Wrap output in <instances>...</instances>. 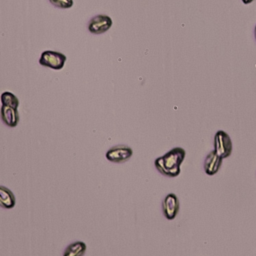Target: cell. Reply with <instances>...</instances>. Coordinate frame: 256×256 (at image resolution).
Returning <instances> with one entry per match:
<instances>
[{
	"label": "cell",
	"mask_w": 256,
	"mask_h": 256,
	"mask_svg": "<svg viewBox=\"0 0 256 256\" xmlns=\"http://www.w3.org/2000/svg\"><path fill=\"white\" fill-rule=\"evenodd\" d=\"M49 2L60 9H69L73 6V0H49Z\"/></svg>",
	"instance_id": "cell-12"
},
{
	"label": "cell",
	"mask_w": 256,
	"mask_h": 256,
	"mask_svg": "<svg viewBox=\"0 0 256 256\" xmlns=\"http://www.w3.org/2000/svg\"><path fill=\"white\" fill-rule=\"evenodd\" d=\"M112 26V19L105 14L94 16L88 23V30L92 34H103L108 31Z\"/></svg>",
	"instance_id": "cell-4"
},
{
	"label": "cell",
	"mask_w": 256,
	"mask_h": 256,
	"mask_svg": "<svg viewBox=\"0 0 256 256\" xmlns=\"http://www.w3.org/2000/svg\"><path fill=\"white\" fill-rule=\"evenodd\" d=\"M86 251V244L82 241H75L67 246L63 256H83Z\"/></svg>",
	"instance_id": "cell-10"
},
{
	"label": "cell",
	"mask_w": 256,
	"mask_h": 256,
	"mask_svg": "<svg viewBox=\"0 0 256 256\" xmlns=\"http://www.w3.org/2000/svg\"><path fill=\"white\" fill-rule=\"evenodd\" d=\"M254 0H242V2L244 3V4H249V3H251V2H253Z\"/></svg>",
	"instance_id": "cell-13"
},
{
	"label": "cell",
	"mask_w": 256,
	"mask_h": 256,
	"mask_svg": "<svg viewBox=\"0 0 256 256\" xmlns=\"http://www.w3.org/2000/svg\"><path fill=\"white\" fill-rule=\"evenodd\" d=\"M254 36H255V39H256V25H255V29H254Z\"/></svg>",
	"instance_id": "cell-14"
},
{
	"label": "cell",
	"mask_w": 256,
	"mask_h": 256,
	"mask_svg": "<svg viewBox=\"0 0 256 256\" xmlns=\"http://www.w3.org/2000/svg\"><path fill=\"white\" fill-rule=\"evenodd\" d=\"M222 158L212 150L205 158L204 161V171L207 175H214L218 172L222 164Z\"/></svg>",
	"instance_id": "cell-7"
},
{
	"label": "cell",
	"mask_w": 256,
	"mask_h": 256,
	"mask_svg": "<svg viewBox=\"0 0 256 256\" xmlns=\"http://www.w3.org/2000/svg\"><path fill=\"white\" fill-rule=\"evenodd\" d=\"M133 155V150L126 145H118L110 148L105 156L106 158L114 163H122L127 161Z\"/></svg>",
	"instance_id": "cell-5"
},
{
	"label": "cell",
	"mask_w": 256,
	"mask_h": 256,
	"mask_svg": "<svg viewBox=\"0 0 256 256\" xmlns=\"http://www.w3.org/2000/svg\"><path fill=\"white\" fill-rule=\"evenodd\" d=\"M16 200L13 192L5 187L0 186V206L5 209H11L15 206Z\"/></svg>",
	"instance_id": "cell-9"
},
{
	"label": "cell",
	"mask_w": 256,
	"mask_h": 256,
	"mask_svg": "<svg viewBox=\"0 0 256 256\" xmlns=\"http://www.w3.org/2000/svg\"><path fill=\"white\" fill-rule=\"evenodd\" d=\"M214 151L222 159L229 157L232 153V141L230 136L223 130H218L214 136Z\"/></svg>",
	"instance_id": "cell-3"
},
{
	"label": "cell",
	"mask_w": 256,
	"mask_h": 256,
	"mask_svg": "<svg viewBox=\"0 0 256 256\" xmlns=\"http://www.w3.org/2000/svg\"><path fill=\"white\" fill-rule=\"evenodd\" d=\"M186 152L181 147L172 148L155 161L156 169L167 177H176L180 174V166L185 158Z\"/></svg>",
	"instance_id": "cell-1"
},
{
	"label": "cell",
	"mask_w": 256,
	"mask_h": 256,
	"mask_svg": "<svg viewBox=\"0 0 256 256\" xmlns=\"http://www.w3.org/2000/svg\"><path fill=\"white\" fill-rule=\"evenodd\" d=\"M162 209L164 216L168 220H173L179 211V200L174 193H169L165 196L162 202Z\"/></svg>",
	"instance_id": "cell-6"
},
{
	"label": "cell",
	"mask_w": 256,
	"mask_h": 256,
	"mask_svg": "<svg viewBox=\"0 0 256 256\" xmlns=\"http://www.w3.org/2000/svg\"><path fill=\"white\" fill-rule=\"evenodd\" d=\"M1 119L9 127H15L19 123L18 108H14L7 105L1 106Z\"/></svg>",
	"instance_id": "cell-8"
},
{
	"label": "cell",
	"mask_w": 256,
	"mask_h": 256,
	"mask_svg": "<svg viewBox=\"0 0 256 256\" xmlns=\"http://www.w3.org/2000/svg\"><path fill=\"white\" fill-rule=\"evenodd\" d=\"M67 57L58 51L46 50L41 53L39 58V64L54 70H60L64 67Z\"/></svg>",
	"instance_id": "cell-2"
},
{
	"label": "cell",
	"mask_w": 256,
	"mask_h": 256,
	"mask_svg": "<svg viewBox=\"0 0 256 256\" xmlns=\"http://www.w3.org/2000/svg\"><path fill=\"white\" fill-rule=\"evenodd\" d=\"M0 100H1L2 105L11 106L14 108L19 107V99L12 92H9V91L3 92L0 96Z\"/></svg>",
	"instance_id": "cell-11"
}]
</instances>
